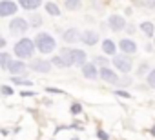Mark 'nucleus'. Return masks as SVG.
<instances>
[{
  "label": "nucleus",
  "instance_id": "11",
  "mask_svg": "<svg viewBox=\"0 0 155 140\" xmlns=\"http://www.w3.org/2000/svg\"><path fill=\"white\" fill-rule=\"evenodd\" d=\"M99 33L97 31H93V29H88V31H82L81 33V42L84 44V46H97L99 44Z\"/></svg>",
  "mask_w": 155,
  "mask_h": 140
},
{
  "label": "nucleus",
  "instance_id": "9",
  "mask_svg": "<svg viewBox=\"0 0 155 140\" xmlns=\"http://www.w3.org/2000/svg\"><path fill=\"white\" fill-rule=\"evenodd\" d=\"M28 69H29V67H28L22 60H11L9 65H8V71H9L13 77H22V75H26Z\"/></svg>",
  "mask_w": 155,
  "mask_h": 140
},
{
  "label": "nucleus",
  "instance_id": "4",
  "mask_svg": "<svg viewBox=\"0 0 155 140\" xmlns=\"http://www.w3.org/2000/svg\"><path fill=\"white\" fill-rule=\"evenodd\" d=\"M28 29H29V24H28V20L22 18V17H15V18L9 22V33H11V35H24Z\"/></svg>",
  "mask_w": 155,
  "mask_h": 140
},
{
  "label": "nucleus",
  "instance_id": "25",
  "mask_svg": "<svg viewBox=\"0 0 155 140\" xmlns=\"http://www.w3.org/2000/svg\"><path fill=\"white\" fill-rule=\"evenodd\" d=\"M11 82H13V84H17V86H33V82H31V80L22 78V77H11Z\"/></svg>",
  "mask_w": 155,
  "mask_h": 140
},
{
  "label": "nucleus",
  "instance_id": "12",
  "mask_svg": "<svg viewBox=\"0 0 155 140\" xmlns=\"http://www.w3.org/2000/svg\"><path fill=\"white\" fill-rule=\"evenodd\" d=\"M82 77L88 78V80H97L99 78V69L93 62H86L82 65Z\"/></svg>",
  "mask_w": 155,
  "mask_h": 140
},
{
  "label": "nucleus",
  "instance_id": "26",
  "mask_svg": "<svg viewBox=\"0 0 155 140\" xmlns=\"http://www.w3.org/2000/svg\"><path fill=\"white\" fill-rule=\"evenodd\" d=\"M49 62H51V65H55V67H60V69L68 67V65H66V62H64V60H62V58H60L58 55H57V56H53V58H51Z\"/></svg>",
  "mask_w": 155,
  "mask_h": 140
},
{
  "label": "nucleus",
  "instance_id": "20",
  "mask_svg": "<svg viewBox=\"0 0 155 140\" xmlns=\"http://www.w3.org/2000/svg\"><path fill=\"white\" fill-rule=\"evenodd\" d=\"M28 24H29L31 27H40V26H42V17H40L38 13H31V17H29V20H28Z\"/></svg>",
  "mask_w": 155,
  "mask_h": 140
},
{
  "label": "nucleus",
  "instance_id": "18",
  "mask_svg": "<svg viewBox=\"0 0 155 140\" xmlns=\"http://www.w3.org/2000/svg\"><path fill=\"white\" fill-rule=\"evenodd\" d=\"M44 8H46V13H48L49 17H60V8H58L55 2H46Z\"/></svg>",
  "mask_w": 155,
  "mask_h": 140
},
{
  "label": "nucleus",
  "instance_id": "40",
  "mask_svg": "<svg viewBox=\"0 0 155 140\" xmlns=\"http://www.w3.org/2000/svg\"><path fill=\"white\" fill-rule=\"evenodd\" d=\"M150 135H151V136H155V126H153V127L150 129Z\"/></svg>",
  "mask_w": 155,
  "mask_h": 140
},
{
  "label": "nucleus",
  "instance_id": "39",
  "mask_svg": "<svg viewBox=\"0 0 155 140\" xmlns=\"http://www.w3.org/2000/svg\"><path fill=\"white\" fill-rule=\"evenodd\" d=\"M131 2H133L135 6H139V8H142V0H131Z\"/></svg>",
  "mask_w": 155,
  "mask_h": 140
},
{
  "label": "nucleus",
  "instance_id": "37",
  "mask_svg": "<svg viewBox=\"0 0 155 140\" xmlns=\"http://www.w3.org/2000/svg\"><path fill=\"white\" fill-rule=\"evenodd\" d=\"M6 44H8V42H6V38H4V37H0V51L6 47Z\"/></svg>",
  "mask_w": 155,
  "mask_h": 140
},
{
  "label": "nucleus",
  "instance_id": "31",
  "mask_svg": "<svg viewBox=\"0 0 155 140\" xmlns=\"http://www.w3.org/2000/svg\"><path fill=\"white\" fill-rule=\"evenodd\" d=\"M0 93H2V95H6V97H11L15 91H13L9 86H2V88H0Z\"/></svg>",
  "mask_w": 155,
  "mask_h": 140
},
{
  "label": "nucleus",
  "instance_id": "16",
  "mask_svg": "<svg viewBox=\"0 0 155 140\" xmlns=\"http://www.w3.org/2000/svg\"><path fill=\"white\" fill-rule=\"evenodd\" d=\"M101 47H102L104 55H111V56H113V55H117V44H115L111 38H104Z\"/></svg>",
  "mask_w": 155,
  "mask_h": 140
},
{
  "label": "nucleus",
  "instance_id": "6",
  "mask_svg": "<svg viewBox=\"0 0 155 140\" xmlns=\"http://www.w3.org/2000/svg\"><path fill=\"white\" fill-rule=\"evenodd\" d=\"M18 11V4L13 0H0V18L6 17H13Z\"/></svg>",
  "mask_w": 155,
  "mask_h": 140
},
{
  "label": "nucleus",
  "instance_id": "30",
  "mask_svg": "<svg viewBox=\"0 0 155 140\" xmlns=\"http://www.w3.org/2000/svg\"><path fill=\"white\" fill-rule=\"evenodd\" d=\"M130 84H131V78H130L128 75H126V77H122V78L119 77V82H117V86H119V88H122V86H130Z\"/></svg>",
  "mask_w": 155,
  "mask_h": 140
},
{
  "label": "nucleus",
  "instance_id": "29",
  "mask_svg": "<svg viewBox=\"0 0 155 140\" xmlns=\"http://www.w3.org/2000/svg\"><path fill=\"white\" fill-rule=\"evenodd\" d=\"M113 95H115V97H122V98H131V93L124 91L122 88H119V89H113Z\"/></svg>",
  "mask_w": 155,
  "mask_h": 140
},
{
  "label": "nucleus",
  "instance_id": "10",
  "mask_svg": "<svg viewBox=\"0 0 155 140\" xmlns=\"http://www.w3.org/2000/svg\"><path fill=\"white\" fill-rule=\"evenodd\" d=\"M69 60H71V65H77V67H82L86 62H88V56H86V51L82 49H71L69 53Z\"/></svg>",
  "mask_w": 155,
  "mask_h": 140
},
{
  "label": "nucleus",
  "instance_id": "8",
  "mask_svg": "<svg viewBox=\"0 0 155 140\" xmlns=\"http://www.w3.org/2000/svg\"><path fill=\"white\" fill-rule=\"evenodd\" d=\"M99 78L104 80L106 84H111V86H117V82H119V75L113 71L111 67H108V65L99 69Z\"/></svg>",
  "mask_w": 155,
  "mask_h": 140
},
{
  "label": "nucleus",
  "instance_id": "21",
  "mask_svg": "<svg viewBox=\"0 0 155 140\" xmlns=\"http://www.w3.org/2000/svg\"><path fill=\"white\" fill-rule=\"evenodd\" d=\"M9 62H11V55L6 53V51H0V67H2V69H8Z\"/></svg>",
  "mask_w": 155,
  "mask_h": 140
},
{
  "label": "nucleus",
  "instance_id": "23",
  "mask_svg": "<svg viewBox=\"0 0 155 140\" xmlns=\"http://www.w3.org/2000/svg\"><path fill=\"white\" fill-rule=\"evenodd\" d=\"M146 86L151 88V89H155V67L150 69L148 75H146Z\"/></svg>",
  "mask_w": 155,
  "mask_h": 140
},
{
  "label": "nucleus",
  "instance_id": "38",
  "mask_svg": "<svg viewBox=\"0 0 155 140\" xmlns=\"http://www.w3.org/2000/svg\"><path fill=\"white\" fill-rule=\"evenodd\" d=\"M144 49H146V53H151L155 47H153V44H146V46H144Z\"/></svg>",
  "mask_w": 155,
  "mask_h": 140
},
{
  "label": "nucleus",
  "instance_id": "2",
  "mask_svg": "<svg viewBox=\"0 0 155 140\" xmlns=\"http://www.w3.org/2000/svg\"><path fill=\"white\" fill-rule=\"evenodd\" d=\"M13 51H15L17 58H33V55H35V44H33L31 38L22 37V38L13 46Z\"/></svg>",
  "mask_w": 155,
  "mask_h": 140
},
{
  "label": "nucleus",
  "instance_id": "32",
  "mask_svg": "<svg viewBox=\"0 0 155 140\" xmlns=\"http://www.w3.org/2000/svg\"><path fill=\"white\" fill-rule=\"evenodd\" d=\"M124 31H126L128 35H135V31H137V26H135V24H126Z\"/></svg>",
  "mask_w": 155,
  "mask_h": 140
},
{
  "label": "nucleus",
  "instance_id": "27",
  "mask_svg": "<svg viewBox=\"0 0 155 140\" xmlns=\"http://www.w3.org/2000/svg\"><path fill=\"white\" fill-rule=\"evenodd\" d=\"M93 64H95V65H101V67H106V65L110 64V60H108L106 56H95V58H93Z\"/></svg>",
  "mask_w": 155,
  "mask_h": 140
},
{
  "label": "nucleus",
  "instance_id": "35",
  "mask_svg": "<svg viewBox=\"0 0 155 140\" xmlns=\"http://www.w3.org/2000/svg\"><path fill=\"white\" fill-rule=\"evenodd\" d=\"M97 136H99V140H110V135H108V133H104L102 129H99V131H97Z\"/></svg>",
  "mask_w": 155,
  "mask_h": 140
},
{
  "label": "nucleus",
  "instance_id": "15",
  "mask_svg": "<svg viewBox=\"0 0 155 140\" xmlns=\"http://www.w3.org/2000/svg\"><path fill=\"white\" fill-rule=\"evenodd\" d=\"M42 6V0H18V8L26 11H35Z\"/></svg>",
  "mask_w": 155,
  "mask_h": 140
},
{
  "label": "nucleus",
  "instance_id": "34",
  "mask_svg": "<svg viewBox=\"0 0 155 140\" xmlns=\"http://www.w3.org/2000/svg\"><path fill=\"white\" fill-rule=\"evenodd\" d=\"M46 93H53V95H64L62 89H57V88H46Z\"/></svg>",
  "mask_w": 155,
  "mask_h": 140
},
{
  "label": "nucleus",
  "instance_id": "7",
  "mask_svg": "<svg viewBox=\"0 0 155 140\" xmlns=\"http://www.w3.org/2000/svg\"><path fill=\"white\" fill-rule=\"evenodd\" d=\"M108 26H110V29L113 33H120L126 27V18L122 15H117V13L115 15H110L108 17Z\"/></svg>",
  "mask_w": 155,
  "mask_h": 140
},
{
  "label": "nucleus",
  "instance_id": "24",
  "mask_svg": "<svg viewBox=\"0 0 155 140\" xmlns=\"http://www.w3.org/2000/svg\"><path fill=\"white\" fill-rule=\"evenodd\" d=\"M148 71H150V64H148V62H142V64L139 65V69H137V77L142 78V77L148 75Z\"/></svg>",
  "mask_w": 155,
  "mask_h": 140
},
{
  "label": "nucleus",
  "instance_id": "13",
  "mask_svg": "<svg viewBox=\"0 0 155 140\" xmlns=\"http://www.w3.org/2000/svg\"><path fill=\"white\" fill-rule=\"evenodd\" d=\"M62 40L66 44H77V42H81V31L77 29V27H69L62 33Z\"/></svg>",
  "mask_w": 155,
  "mask_h": 140
},
{
  "label": "nucleus",
  "instance_id": "36",
  "mask_svg": "<svg viewBox=\"0 0 155 140\" xmlns=\"http://www.w3.org/2000/svg\"><path fill=\"white\" fill-rule=\"evenodd\" d=\"M20 95H22V97H35L37 93H35V91H22Z\"/></svg>",
  "mask_w": 155,
  "mask_h": 140
},
{
  "label": "nucleus",
  "instance_id": "3",
  "mask_svg": "<svg viewBox=\"0 0 155 140\" xmlns=\"http://www.w3.org/2000/svg\"><path fill=\"white\" fill-rule=\"evenodd\" d=\"M113 65H115V69L117 71H120V73H124V75H128L130 71H131V65H133V62H131V58H130V55H113V60H110Z\"/></svg>",
  "mask_w": 155,
  "mask_h": 140
},
{
  "label": "nucleus",
  "instance_id": "28",
  "mask_svg": "<svg viewBox=\"0 0 155 140\" xmlns=\"http://www.w3.org/2000/svg\"><path fill=\"white\" fill-rule=\"evenodd\" d=\"M69 111H71V115H81L82 113V106L79 102H73L71 107H69Z\"/></svg>",
  "mask_w": 155,
  "mask_h": 140
},
{
  "label": "nucleus",
  "instance_id": "1",
  "mask_svg": "<svg viewBox=\"0 0 155 140\" xmlns=\"http://www.w3.org/2000/svg\"><path fill=\"white\" fill-rule=\"evenodd\" d=\"M33 44H35V49H37V51H40L42 55H49V53H53V51H55V47H57V42H55L53 35L44 33V31H42V33H38V35L35 37Z\"/></svg>",
  "mask_w": 155,
  "mask_h": 140
},
{
  "label": "nucleus",
  "instance_id": "17",
  "mask_svg": "<svg viewBox=\"0 0 155 140\" xmlns=\"http://www.w3.org/2000/svg\"><path fill=\"white\" fill-rule=\"evenodd\" d=\"M139 29L148 37V38H151L153 35H155V24L153 22H150V20H146V22H140V26H139Z\"/></svg>",
  "mask_w": 155,
  "mask_h": 140
},
{
  "label": "nucleus",
  "instance_id": "22",
  "mask_svg": "<svg viewBox=\"0 0 155 140\" xmlns=\"http://www.w3.org/2000/svg\"><path fill=\"white\" fill-rule=\"evenodd\" d=\"M69 53H71V47H62L60 49V53H58V56L66 62V65L68 67H71V60H69Z\"/></svg>",
  "mask_w": 155,
  "mask_h": 140
},
{
  "label": "nucleus",
  "instance_id": "5",
  "mask_svg": "<svg viewBox=\"0 0 155 140\" xmlns=\"http://www.w3.org/2000/svg\"><path fill=\"white\" fill-rule=\"evenodd\" d=\"M31 71H37V73H42V75H48L49 71H51V62L49 60H46V58H33L31 60V64L28 65Z\"/></svg>",
  "mask_w": 155,
  "mask_h": 140
},
{
  "label": "nucleus",
  "instance_id": "41",
  "mask_svg": "<svg viewBox=\"0 0 155 140\" xmlns=\"http://www.w3.org/2000/svg\"><path fill=\"white\" fill-rule=\"evenodd\" d=\"M71 140H81V138H71Z\"/></svg>",
  "mask_w": 155,
  "mask_h": 140
},
{
  "label": "nucleus",
  "instance_id": "33",
  "mask_svg": "<svg viewBox=\"0 0 155 140\" xmlns=\"http://www.w3.org/2000/svg\"><path fill=\"white\" fill-rule=\"evenodd\" d=\"M142 8H148V9H155V0H142Z\"/></svg>",
  "mask_w": 155,
  "mask_h": 140
},
{
  "label": "nucleus",
  "instance_id": "14",
  "mask_svg": "<svg viewBox=\"0 0 155 140\" xmlns=\"http://www.w3.org/2000/svg\"><path fill=\"white\" fill-rule=\"evenodd\" d=\"M119 49H120L124 55H135V53H137V44H135V40H131V38H122V40L119 42Z\"/></svg>",
  "mask_w": 155,
  "mask_h": 140
},
{
  "label": "nucleus",
  "instance_id": "19",
  "mask_svg": "<svg viewBox=\"0 0 155 140\" xmlns=\"http://www.w3.org/2000/svg\"><path fill=\"white\" fill-rule=\"evenodd\" d=\"M64 8L68 11H79L82 8V0H66L64 2Z\"/></svg>",
  "mask_w": 155,
  "mask_h": 140
},
{
  "label": "nucleus",
  "instance_id": "42",
  "mask_svg": "<svg viewBox=\"0 0 155 140\" xmlns=\"http://www.w3.org/2000/svg\"><path fill=\"white\" fill-rule=\"evenodd\" d=\"M153 47H155V40H153Z\"/></svg>",
  "mask_w": 155,
  "mask_h": 140
}]
</instances>
